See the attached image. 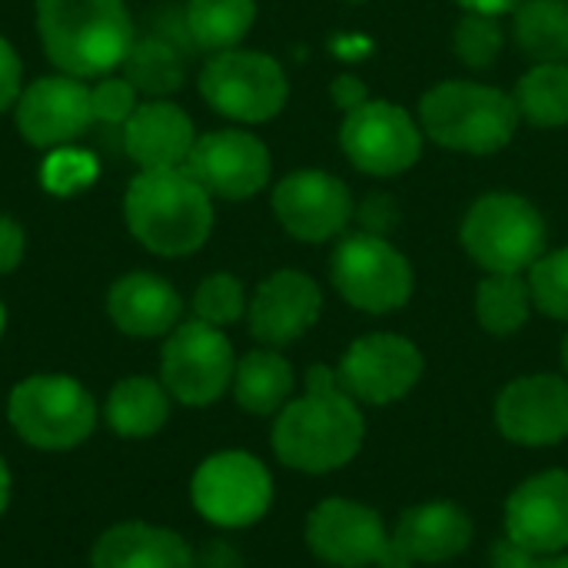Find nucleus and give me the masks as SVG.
<instances>
[{
  "mask_svg": "<svg viewBox=\"0 0 568 568\" xmlns=\"http://www.w3.org/2000/svg\"><path fill=\"white\" fill-rule=\"evenodd\" d=\"M339 146L349 163L369 176H399L416 166L423 133L416 120L389 100H366L339 126Z\"/></svg>",
  "mask_w": 568,
  "mask_h": 568,
  "instance_id": "nucleus-11",
  "label": "nucleus"
},
{
  "mask_svg": "<svg viewBox=\"0 0 568 568\" xmlns=\"http://www.w3.org/2000/svg\"><path fill=\"white\" fill-rule=\"evenodd\" d=\"M506 536L536 556L568 549V473L549 469L526 479L506 503Z\"/></svg>",
  "mask_w": 568,
  "mask_h": 568,
  "instance_id": "nucleus-18",
  "label": "nucleus"
},
{
  "mask_svg": "<svg viewBox=\"0 0 568 568\" xmlns=\"http://www.w3.org/2000/svg\"><path fill=\"white\" fill-rule=\"evenodd\" d=\"M256 20V0H190L186 30L200 50H233Z\"/></svg>",
  "mask_w": 568,
  "mask_h": 568,
  "instance_id": "nucleus-27",
  "label": "nucleus"
},
{
  "mask_svg": "<svg viewBox=\"0 0 568 568\" xmlns=\"http://www.w3.org/2000/svg\"><path fill=\"white\" fill-rule=\"evenodd\" d=\"M296 376L293 366L276 349H253L236 363L233 373V396L253 416L280 413L293 396Z\"/></svg>",
  "mask_w": 568,
  "mask_h": 568,
  "instance_id": "nucleus-24",
  "label": "nucleus"
},
{
  "mask_svg": "<svg viewBox=\"0 0 568 568\" xmlns=\"http://www.w3.org/2000/svg\"><path fill=\"white\" fill-rule=\"evenodd\" d=\"M329 93H333V103L343 113H349V110H356V106H363L369 100V90H366V83L359 77H336Z\"/></svg>",
  "mask_w": 568,
  "mask_h": 568,
  "instance_id": "nucleus-39",
  "label": "nucleus"
},
{
  "mask_svg": "<svg viewBox=\"0 0 568 568\" xmlns=\"http://www.w3.org/2000/svg\"><path fill=\"white\" fill-rule=\"evenodd\" d=\"M13 110L20 136L40 150L67 146L97 123L90 87L67 73L33 80L27 90H20Z\"/></svg>",
  "mask_w": 568,
  "mask_h": 568,
  "instance_id": "nucleus-15",
  "label": "nucleus"
},
{
  "mask_svg": "<svg viewBox=\"0 0 568 568\" xmlns=\"http://www.w3.org/2000/svg\"><path fill=\"white\" fill-rule=\"evenodd\" d=\"M456 3L466 7L469 13H489V17H503L519 7V0H456Z\"/></svg>",
  "mask_w": 568,
  "mask_h": 568,
  "instance_id": "nucleus-41",
  "label": "nucleus"
},
{
  "mask_svg": "<svg viewBox=\"0 0 568 568\" xmlns=\"http://www.w3.org/2000/svg\"><path fill=\"white\" fill-rule=\"evenodd\" d=\"M193 559H196V568H243V556L223 539L206 542L200 552H193Z\"/></svg>",
  "mask_w": 568,
  "mask_h": 568,
  "instance_id": "nucleus-40",
  "label": "nucleus"
},
{
  "mask_svg": "<svg viewBox=\"0 0 568 568\" xmlns=\"http://www.w3.org/2000/svg\"><path fill=\"white\" fill-rule=\"evenodd\" d=\"M123 216L130 233L156 256L196 253L213 230L210 193L186 166L143 170L123 196Z\"/></svg>",
  "mask_w": 568,
  "mask_h": 568,
  "instance_id": "nucleus-3",
  "label": "nucleus"
},
{
  "mask_svg": "<svg viewBox=\"0 0 568 568\" xmlns=\"http://www.w3.org/2000/svg\"><path fill=\"white\" fill-rule=\"evenodd\" d=\"M193 506L223 529H243L266 516L273 503L270 469L250 453H216L193 473Z\"/></svg>",
  "mask_w": 568,
  "mask_h": 568,
  "instance_id": "nucleus-10",
  "label": "nucleus"
},
{
  "mask_svg": "<svg viewBox=\"0 0 568 568\" xmlns=\"http://www.w3.org/2000/svg\"><path fill=\"white\" fill-rule=\"evenodd\" d=\"M7 416L27 446L60 453L90 439L97 426V403L83 383L43 373L13 386Z\"/></svg>",
  "mask_w": 568,
  "mask_h": 568,
  "instance_id": "nucleus-5",
  "label": "nucleus"
},
{
  "mask_svg": "<svg viewBox=\"0 0 568 568\" xmlns=\"http://www.w3.org/2000/svg\"><path fill=\"white\" fill-rule=\"evenodd\" d=\"M353 3H359V0H353Z\"/></svg>",
  "mask_w": 568,
  "mask_h": 568,
  "instance_id": "nucleus-46",
  "label": "nucleus"
},
{
  "mask_svg": "<svg viewBox=\"0 0 568 568\" xmlns=\"http://www.w3.org/2000/svg\"><path fill=\"white\" fill-rule=\"evenodd\" d=\"M336 293L363 313H393L413 296L409 260L376 233H346L329 260Z\"/></svg>",
  "mask_w": 568,
  "mask_h": 568,
  "instance_id": "nucleus-7",
  "label": "nucleus"
},
{
  "mask_svg": "<svg viewBox=\"0 0 568 568\" xmlns=\"http://www.w3.org/2000/svg\"><path fill=\"white\" fill-rule=\"evenodd\" d=\"M473 542V519L453 503H423L399 516L383 568H413L416 562H446Z\"/></svg>",
  "mask_w": 568,
  "mask_h": 568,
  "instance_id": "nucleus-19",
  "label": "nucleus"
},
{
  "mask_svg": "<svg viewBox=\"0 0 568 568\" xmlns=\"http://www.w3.org/2000/svg\"><path fill=\"white\" fill-rule=\"evenodd\" d=\"M123 143L133 163L143 170H173L186 166L196 143L193 120L166 100L140 103L123 123Z\"/></svg>",
  "mask_w": 568,
  "mask_h": 568,
  "instance_id": "nucleus-21",
  "label": "nucleus"
},
{
  "mask_svg": "<svg viewBox=\"0 0 568 568\" xmlns=\"http://www.w3.org/2000/svg\"><path fill=\"white\" fill-rule=\"evenodd\" d=\"M203 100L240 123H266L273 120L290 97V80L283 67L260 50H220L200 70Z\"/></svg>",
  "mask_w": 568,
  "mask_h": 568,
  "instance_id": "nucleus-8",
  "label": "nucleus"
},
{
  "mask_svg": "<svg viewBox=\"0 0 568 568\" xmlns=\"http://www.w3.org/2000/svg\"><path fill=\"white\" fill-rule=\"evenodd\" d=\"M532 293L529 280L519 273H489L476 290V316L479 326L493 336H513L529 323Z\"/></svg>",
  "mask_w": 568,
  "mask_h": 568,
  "instance_id": "nucleus-28",
  "label": "nucleus"
},
{
  "mask_svg": "<svg viewBox=\"0 0 568 568\" xmlns=\"http://www.w3.org/2000/svg\"><path fill=\"white\" fill-rule=\"evenodd\" d=\"M97 166L87 153H70V150H60L57 156L47 160L43 166V183L47 190L53 193H73V190H83L90 180H93Z\"/></svg>",
  "mask_w": 568,
  "mask_h": 568,
  "instance_id": "nucleus-34",
  "label": "nucleus"
},
{
  "mask_svg": "<svg viewBox=\"0 0 568 568\" xmlns=\"http://www.w3.org/2000/svg\"><path fill=\"white\" fill-rule=\"evenodd\" d=\"M529 293L536 310L568 323V246L556 253H542L529 266Z\"/></svg>",
  "mask_w": 568,
  "mask_h": 568,
  "instance_id": "nucleus-31",
  "label": "nucleus"
},
{
  "mask_svg": "<svg viewBox=\"0 0 568 568\" xmlns=\"http://www.w3.org/2000/svg\"><path fill=\"white\" fill-rule=\"evenodd\" d=\"M193 313L196 320L210 323V326H230L246 313V296H243V283L230 273H213L196 286L193 296Z\"/></svg>",
  "mask_w": 568,
  "mask_h": 568,
  "instance_id": "nucleus-32",
  "label": "nucleus"
},
{
  "mask_svg": "<svg viewBox=\"0 0 568 568\" xmlns=\"http://www.w3.org/2000/svg\"><path fill=\"white\" fill-rule=\"evenodd\" d=\"M542 559H546V556L529 552L526 546L513 542L509 536H506L503 542H496V549H493V568H539Z\"/></svg>",
  "mask_w": 568,
  "mask_h": 568,
  "instance_id": "nucleus-38",
  "label": "nucleus"
},
{
  "mask_svg": "<svg viewBox=\"0 0 568 568\" xmlns=\"http://www.w3.org/2000/svg\"><path fill=\"white\" fill-rule=\"evenodd\" d=\"M419 123L429 140L459 153H496L516 136V100L489 83L446 80L419 100Z\"/></svg>",
  "mask_w": 568,
  "mask_h": 568,
  "instance_id": "nucleus-4",
  "label": "nucleus"
},
{
  "mask_svg": "<svg viewBox=\"0 0 568 568\" xmlns=\"http://www.w3.org/2000/svg\"><path fill=\"white\" fill-rule=\"evenodd\" d=\"M93 568H196V559L183 536L170 529L120 523L97 539Z\"/></svg>",
  "mask_w": 568,
  "mask_h": 568,
  "instance_id": "nucleus-23",
  "label": "nucleus"
},
{
  "mask_svg": "<svg viewBox=\"0 0 568 568\" xmlns=\"http://www.w3.org/2000/svg\"><path fill=\"white\" fill-rule=\"evenodd\" d=\"M93 97V116L103 123H126L130 113L136 110V90L130 80L120 77H106L97 87H90Z\"/></svg>",
  "mask_w": 568,
  "mask_h": 568,
  "instance_id": "nucleus-33",
  "label": "nucleus"
},
{
  "mask_svg": "<svg viewBox=\"0 0 568 568\" xmlns=\"http://www.w3.org/2000/svg\"><path fill=\"white\" fill-rule=\"evenodd\" d=\"M37 30L47 60L67 77H103L133 50L123 0H37Z\"/></svg>",
  "mask_w": 568,
  "mask_h": 568,
  "instance_id": "nucleus-2",
  "label": "nucleus"
},
{
  "mask_svg": "<svg viewBox=\"0 0 568 568\" xmlns=\"http://www.w3.org/2000/svg\"><path fill=\"white\" fill-rule=\"evenodd\" d=\"M516 110L532 126H566L568 123V63H536L516 83Z\"/></svg>",
  "mask_w": 568,
  "mask_h": 568,
  "instance_id": "nucleus-29",
  "label": "nucleus"
},
{
  "mask_svg": "<svg viewBox=\"0 0 568 568\" xmlns=\"http://www.w3.org/2000/svg\"><path fill=\"white\" fill-rule=\"evenodd\" d=\"M323 313L320 286L300 270H280L260 283L250 303V329L263 346H290L316 326Z\"/></svg>",
  "mask_w": 568,
  "mask_h": 568,
  "instance_id": "nucleus-20",
  "label": "nucleus"
},
{
  "mask_svg": "<svg viewBox=\"0 0 568 568\" xmlns=\"http://www.w3.org/2000/svg\"><path fill=\"white\" fill-rule=\"evenodd\" d=\"M170 419V393L163 383L146 376L120 379L106 396V423L126 439H146Z\"/></svg>",
  "mask_w": 568,
  "mask_h": 568,
  "instance_id": "nucleus-25",
  "label": "nucleus"
},
{
  "mask_svg": "<svg viewBox=\"0 0 568 568\" xmlns=\"http://www.w3.org/2000/svg\"><path fill=\"white\" fill-rule=\"evenodd\" d=\"M463 246L486 273H523L546 253L542 213L516 193L479 196L463 220Z\"/></svg>",
  "mask_w": 568,
  "mask_h": 568,
  "instance_id": "nucleus-6",
  "label": "nucleus"
},
{
  "mask_svg": "<svg viewBox=\"0 0 568 568\" xmlns=\"http://www.w3.org/2000/svg\"><path fill=\"white\" fill-rule=\"evenodd\" d=\"M366 423L356 399L339 386L336 369L313 366L306 396L280 409L273 426V453L283 466L310 476L343 469L363 446Z\"/></svg>",
  "mask_w": 568,
  "mask_h": 568,
  "instance_id": "nucleus-1",
  "label": "nucleus"
},
{
  "mask_svg": "<svg viewBox=\"0 0 568 568\" xmlns=\"http://www.w3.org/2000/svg\"><path fill=\"white\" fill-rule=\"evenodd\" d=\"M3 326H7V313H3V303H0V336H3Z\"/></svg>",
  "mask_w": 568,
  "mask_h": 568,
  "instance_id": "nucleus-45",
  "label": "nucleus"
},
{
  "mask_svg": "<svg viewBox=\"0 0 568 568\" xmlns=\"http://www.w3.org/2000/svg\"><path fill=\"white\" fill-rule=\"evenodd\" d=\"M562 369H566V379H568V333H566V339H562Z\"/></svg>",
  "mask_w": 568,
  "mask_h": 568,
  "instance_id": "nucleus-44",
  "label": "nucleus"
},
{
  "mask_svg": "<svg viewBox=\"0 0 568 568\" xmlns=\"http://www.w3.org/2000/svg\"><path fill=\"white\" fill-rule=\"evenodd\" d=\"M396 200L386 196V193H373L363 206H359V220H363V230L366 233H376V236H386L393 226H396Z\"/></svg>",
  "mask_w": 568,
  "mask_h": 568,
  "instance_id": "nucleus-35",
  "label": "nucleus"
},
{
  "mask_svg": "<svg viewBox=\"0 0 568 568\" xmlns=\"http://www.w3.org/2000/svg\"><path fill=\"white\" fill-rule=\"evenodd\" d=\"M539 568H568V556H562V552L559 556H549V559L539 562Z\"/></svg>",
  "mask_w": 568,
  "mask_h": 568,
  "instance_id": "nucleus-43",
  "label": "nucleus"
},
{
  "mask_svg": "<svg viewBox=\"0 0 568 568\" xmlns=\"http://www.w3.org/2000/svg\"><path fill=\"white\" fill-rule=\"evenodd\" d=\"M516 40L536 63H568V0H519Z\"/></svg>",
  "mask_w": 568,
  "mask_h": 568,
  "instance_id": "nucleus-26",
  "label": "nucleus"
},
{
  "mask_svg": "<svg viewBox=\"0 0 568 568\" xmlns=\"http://www.w3.org/2000/svg\"><path fill=\"white\" fill-rule=\"evenodd\" d=\"M336 379L356 403L386 406L413 393L423 379V353L406 336L369 333L343 353Z\"/></svg>",
  "mask_w": 568,
  "mask_h": 568,
  "instance_id": "nucleus-12",
  "label": "nucleus"
},
{
  "mask_svg": "<svg viewBox=\"0 0 568 568\" xmlns=\"http://www.w3.org/2000/svg\"><path fill=\"white\" fill-rule=\"evenodd\" d=\"M496 423L509 443L556 446L568 436V379L536 373L513 379L496 399Z\"/></svg>",
  "mask_w": 568,
  "mask_h": 568,
  "instance_id": "nucleus-17",
  "label": "nucleus"
},
{
  "mask_svg": "<svg viewBox=\"0 0 568 568\" xmlns=\"http://www.w3.org/2000/svg\"><path fill=\"white\" fill-rule=\"evenodd\" d=\"M106 313L113 326L136 339L166 336L180 326V293L153 273H126L106 293Z\"/></svg>",
  "mask_w": 568,
  "mask_h": 568,
  "instance_id": "nucleus-22",
  "label": "nucleus"
},
{
  "mask_svg": "<svg viewBox=\"0 0 568 568\" xmlns=\"http://www.w3.org/2000/svg\"><path fill=\"white\" fill-rule=\"evenodd\" d=\"M306 546L326 566L369 568L383 562L389 536L376 509L353 499H326L306 519Z\"/></svg>",
  "mask_w": 568,
  "mask_h": 568,
  "instance_id": "nucleus-16",
  "label": "nucleus"
},
{
  "mask_svg": "<svg viewBox=\"0 0 568 568\" xmlns=\"http://www.w3.org/2000/svg\"><path fill=\"white\" fill-rule=\"evenodd\" d=\"M23 250H27V236H23V226L10 216L0 213V276L3 273H13L23 260Z\"/></svg>",
  "mask_w": 568,
  "mask_h": 568,
  "instance_id": "nucleus-36",
  "label": "nucleus"
},
{
  "mask_svg": "<svg viewBox=\"0 0 568 568\" xmlns=\"http://www.w3.org/2000/svg\"><path fill=\"white\" fill-rule=\"evenodd\" d=\"M7 503H10V473H7V466H3V459H0V516H3V509H7Z\"/></svg>",
  "mask_w": 568,
  "mask_h": 568,
  "instance_id": "nucleus-42",
  "label": "nucleus"
},
{
  "mask_svg": "<svg viewBox=\"0 0 568 568\" xmlns=\"http://www.w3.org/2000/svg\"><path fill=\"white\" fill-rule=\"evenodd\" d=\"M270 150L246 130H213L196 136L186 173L220 200H250L270 183Z\"/></svg>",
  "mask_w": 568,
  "mask_h": 568,
  "instance_id": "nucleus-14",
  "label": "nucleus"
},
{
  "mask_svg": "<svg viewBox=\"0 0 568 568\" xmlns=\"http://www.w3.org/2000/svg\"><path fill=\"white\" fill-rule=\"evenodd\" d=\"M233 373L236 356L220 326L190 320L170 333L160 359V383L183 406L216 403L233 386Z\"/></svg>",
  "mask_w": 568,
  "mask_h": 568,
  "instance_id": "nucleus-9",
  "label": "nucleus"
},
{
  "mask_svg": "<svg viewBox=\"0 0 568 568\" xmlns=\"http://www.w3.org/2000/svg\"><path fill=\"white\" fill-rule=\"evenodd\" d=\"M506 47V30L499 23V17H489V13H466L459 23H456V33H453V50L456 57L473 67V70H486L499 60Z\"/></svg>",
  "mask_w": 568,
  "mask_h": 568,
  "instance_id": "nucleus-30",
  "label": "nucleus"
},
{
  "mask_svg": "<svg viewBox=\"0 0 568 568\" xmlns=\"http://www.w3.org/2000/svg\"><path fill=\"white\" fill-rule=\"evenodd\" d=\"M273 213L290 236L303 243H326L349 226L356 203L339 176L323 170H296L276 183Z\"/></svg>",
  "mask_w": 568,
  "mask_h": 568,
  "instance_id": "nucleus-13",
  "label": "nucleus"
},
{
  "mask_svg": "<svg viewBox=\"0 0 568 568\" xmlns=\"http://www.w3.org/2000/svg\"><path fill=\"white\" fill-rule=\"evenodd\" d=\"M20 97V57L17 50L0 37V113L13 106Z\"/></svg>",
  "mask_w": 568,
  "mask_h": 568,
  "instance_id": "nucleus-37",
  "label": "nucleus"
}]
</instances>
